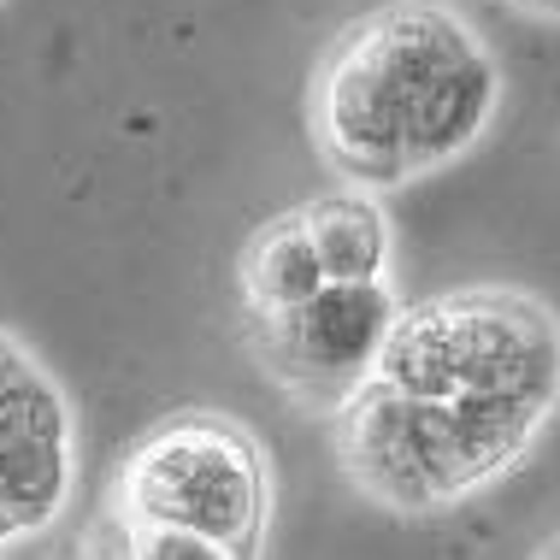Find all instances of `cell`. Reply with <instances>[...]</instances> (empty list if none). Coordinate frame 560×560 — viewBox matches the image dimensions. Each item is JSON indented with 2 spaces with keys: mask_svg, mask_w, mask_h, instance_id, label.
I'll return each mask as SVG.
<instances>
[{
  "mask_svg": "<svg viewBox=\"0 0 560 560\" xmlns=\"http://www.w3.org/2000/svg\"><path fill=\"white\" fill-rule=\"evenodd\" d=\"M401 307L384 278H330L290 313H254L248 342L260 366L307 407H342L377 377Z\"/></svg>",
  "mask_w": 560,
  "mask_h": 560,
  "instance_id": "cell-3",
  "label": "cell"
},
{
  "mask_svg": "<svg viewBox=\"0 0 560 560\" xmlns=\"http://www.w3.org/2000/svg\"><path fill=\"white\" fill-rule=\"evenodd\" d=\"M377 377L407 396H460V342H454L448 295L425 301V307H401L384 360H377Z\"/></svg>",
  "mask_w": 560,
  "mask_h": 560,
  "instance_id": "cell-9",
  "label": "cell"
},
{
  "mask_svg": "<svg viewBox=\"0 0 560 560\" xmlns=\"http://www.w3.org/2000/svg\"><path fill=\"white\" fill-rule=\"evenodd\" d=\"M495 95H502V78H495V59L490 48L472 36L448 54V66L431 78L425 101H419V118H413V142H407V160H413V177L419 172H436V165L460 160L466 148L483 136L495 113Z\"/></svg>",
  "mask_w": 560,
  "mask_h": 560,
  "instance_id": "cell-7",
  "label": "cell"
},
{
  "mask_svg": "<svg viewBox=\"0 0 560 560\" xmlns=\"http://www.w3.org/2000/svg\"><path fill=\"white\" fill-rule=\"evenodd\" d=\"M542 419H549V407L513 401V396H472V389L425 396V443H431V472L443 502H460L478 483L508 472L532 448Z\"/></svg>",
  "mask_w": 560,
  "mask_h": 560,
  "instance_id": "cell-6",
  "label": "cell"
},
{
  "mask_svg": "<svg viewBox=\"0 0 560 560\" xmlns=\"http://www.w3.org/2000/svg\"><path fill=\"white\" fill-rule=\"evenodd\" d=\"M342 466L372 502L401 508V513H425L443 508L431 472V443H425V396L372 377L354 401L342 407Z\"/></svg>",
  "mask_w": 560,
  "mask_h": 560,
  "instance_id": "cell-5",
  "label": "cell"
},
{
  "mask_svg": "<svg viewBox=\"0 0 560 560\" xmlns=\"http://www.w3.org/2000/svg\"><path fill=\"white\" fill-rule=\"evenodd\" d=\"M113 525H184L224 560L260 555L271 525V466L260 436L219 413H172L142 436L113 483Z\"/></svg>",
  "mask_w": 560,
  "mask_h": 560,
  "instance_id": "cell-2",
  "label": "cell"
},
{
  "mask_svg": "<svg viewBox=\"0 0 560 560\" xmlns=\"http://www.w3.org/2000/svg\"><path fill=\"white\" fill-rule=\"evenodd\" d=\"M330 271L319 260V242L307 231V213H283L266 231H254L242 254V313H290L307 295H319Z\"/></svg>",
  "mask_w": 560,
  "mask_h": 560,
  "instance_id": "cell-8",
  "label": "cell"
},
{
  "mask_svg": "<svg viewBox=\"0 0 560 560\" xmlns=\"http://www.w3.org/2000/svg\"><path fill=\"white\" fill-rule=\"evenodd\" d=\"M460 42H472V24L431 0L384 7L337 42L313 89V136L348 184L389 189L413 177L407 142L419 101Z\"/></svg>",
  "mask_w": 560,
  "mask_h": 560,
  "instance_id": "cell-1",
  "label": "cell"
},
{
  "mask_svg": "<svg viewBox=\"0 0 560 560\" xmlns=\"http://www.w3.org/2000/svg\"><path fill=\"white\" fill-rule=\"evenodd\" d=\"M307 231L319 242V260L330 278H384L389 266V219L384 207L366 195V184L330 189L319 201L301 207Z\"/></svg>",
  "mask_w": 560,
  "mask_h": 560,
  "instance_id": "cell-10",
  "label": "cell"
},
{
  "mask_svg": "<svg viewBox=\"0 0 560 560\" xmlns=\"http://www.w3.org/2000/svg\"><path fill=\"white\" fill-rule=\"evenodd\" d=\"M454 342H460V389L513 401H560V325L532 295L466 290L448 295Z\"/></svg>",
  "mask_w": 560,
  "mask_h": 560,
  "instance_id": "cell-4",
  "label": "cell"
},
{
  "mask_svg": "<svg viewBox=\"0 0 560 560\" xmlns=\"http://www.w3.org/2000/svg\"><path fill=\"white\" fill-rule=\"evenodd\" d=\"M520 12H537V19H560V0H508Z\"/></svg>",
  "mask_w": 560,
  "mask_h": 560,
  "instance_id": "cell-11",
  "label": "cell"
},
{
  "mask_svg": "<svg viewBox=\"0 0 560 560\" xmlns=\"http://www.w3.org/2000/svg\"><path fill=\"white\" fill-rule=\"evenodd\" d=\"M12 542H24V537H19V525H12L7 502H0V549H12Z\"/></svg>",
  "mask_w": 560,
  "mask_h": 560,
  "instance_id": "cell-12",
  "label": "cell"
}]
</instances>
